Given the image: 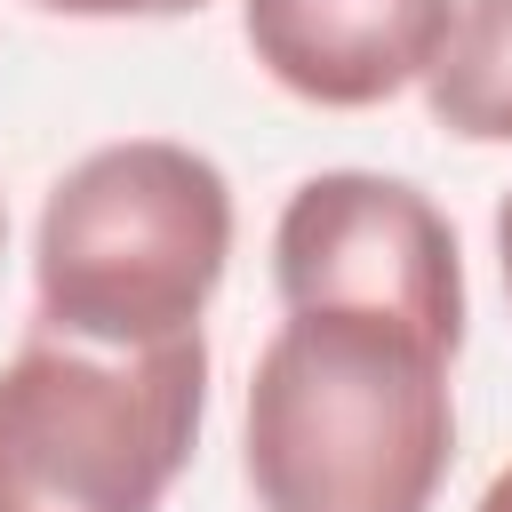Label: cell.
<instances>
[{"label":"cell","instance_id":"obj_10","mask_svg":"<svg viewBox=\"0 0 512 512\" xmlns=\"http://www.w3.org/2000/svg\"><path fill=\"white\" fill-rule=\"evenodd\" d=\"M0 256H8V200H0Z\"/></svg>","mask_w":512,"mask_h":512},{"label":"cell","instance_id":"obj_4","mask_svg":"<svg viewBox=\"0 0 512 512\" xmlns=\"http://www.w3.org/2000/svg\"><path fill=\"white\" fill-rule=\"evenodd\" d=\"M280 312H384L464 352V256L448 208L384 168H320L272 224Z\"/></svg>","mask_w":512,"mask_h":512},{"label":"cell","instance_id":"obj_1","mask_svg":"<svg viewBox=\"0 0 512 512\" xmlns=\"http://www.w3.org/2000/svg\"><path fill=\"white\" fill-rule=\"evenodd\" d=\"M456 352L384 312H288L240 408L256 512H432L456 464Z\"/></svg>","mask_w":512,"mask_h":512},{"label":"cell","instance_id":"obj_2","mask_svg":"<svg viewBox=\"0 0 512 512\" xmlns=\"http://www.w3.org/2000/svg\"><path fill=\"white\" fill-rule=\"evenodd\" d=\"M232 176L176 136L80 152L32 224V304L48 336L152 352L200 336L232 272Z\"/></svg>","mask_w":512,"mask_h":512},{"label":"cell","instance_id":"obj_9","mask_svg":"<svg viewBox=\"0 0 512 512\" xmlns=\"http://www.w3.org/2000/svg\"><path fill=\"white\" fill-rule=\"evenodd\" d=\"M472 512H512V464H504V472L480 488V504H472Z\"/></svg>","mask_w":512,"mask_h":512},{"label":"cell","instance_id":"obj_5","mask_svg":"<svg viewBox=\"0 0 512 512\" xmlns=\"http://www.w3.org/2000/svg\"><path fill=\"white\" fill-rule=\"evenodd\" d=\"M456 0H240V40L272 88L320 112H368L424 88Z\"/></svg>","mask_w":512,"mask_h":512},{"label":"cell","instance_id":"obj_6","mask_svg":"<svg viewBox=\"0 0 512 512\" xmlns=\"http://www.w3.org/2000/svg\"><path fill=\"white\" fill-rule=\"evenodd\" d=\"M424 112L464 144H512V0H456L424 72Z\"/></svg>","mask_w":512,"mask_h":512},{"label":"cell","instance_id":"obj_7","mask_svg":"<svg viewBox=\"0 0 512 512\" xmlns=\"http://www.w3.org/2000/svg\"><path fill=\"white\" fill-rule=\"evenodd\" d=\"M32 8L72 24H168V16H200L208 0H32Z\"/></svg>","mask_w":512,"mask_h":512},{"label":"cell","instance_id":"obj_3","mask_svg":"<svg viewBox=\"0 0 512 512\" xmlns=\"http://www.w3.org/2000/svg\"><path fill=\"white\" fill-rule=\"evenodd\" d=\"M208 416V344L96 352L32 336L0 360V512H160Z\"/></svg>","mask_w":512,"mask_h":512},{"label":"cell","instance_id":"obj_8","mask_svg":"<svg viewBox=\"0 0 512 512\" xmlns=\"http://www.w3.org/2000/svg\"><path fill=\"white\" fill-rule=\"evenodd\" d=\"M496 264H504V296H512V192L496 200Z\"/></svg>","mask_w":512,"mask_h":512}]
</instances>
